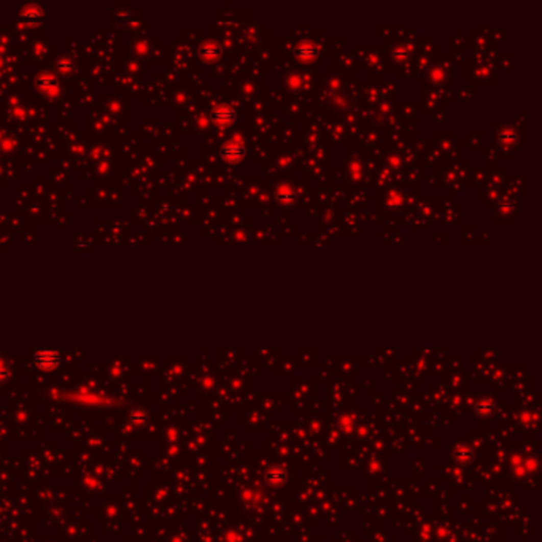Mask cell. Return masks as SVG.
Listing matches in <instances>:
<instances>
[{
    "mask_svg": "<svg viewBox=\"0 0 542 542\" xmlns=\"http://www.w3.org/2000/svg\"><path fill=\"white\" fill-rule=\"evenodd\" d=\"M34 363L41 371H54L61 363V355L56 350L51 349H41L37 350L34 355Z\"/></svg>",
    "mask_w": 542,
    "mask_h": 542,
    "instance_id": "obj_1",
    "label": "cell"
},
{
    "mask_svg": "<svg viewBox=\"0 0 542 542\" xmlns=\"http://www.w3.org/2000/svg\"><path fill=\"white\" fill-rule=\"evenodd\" d=\"M243 156H245V146L240 140H237V138H234V140L225 143L223 148H221V158L231 164L240 162Z\"/></svg>",
    "mask_w": 542,
    "mask_h": 542,
    "instance_id": "obj_2",
    "label": "cell"
},
{
    "mask_svg": "<svg viewBox=\"0 0 542 542\" xmlns=\"http://www.w3.org/2000/svg\"><path fill=\"white\" fill-rule=\"evenodd\" d=\"M212 121L219 128H226V126H229V124H232L235 121V112L228 105H221V107L213 110Z\"/></svg>",
    "mask_w": 542,
    "mask_h": 542,
    "instance_id": "obj_3",
    "label": "cell"
},
{
    "mask_svg": "<svg viewBox=\"0 0 542 542\" xmlns=\"http://www.w3.org/2000/svg\"><path fill=\"white\" fill-rule=\"evenodd\" d=\"M266 480L270 486H275V488H280L286 483V469L283 466H272L267 474H266Z\"/></svg>",
    "mask_w": 542,
    "mask_h": 542,
    "instance_id": "obj_4",
    "label": "cell"
},
{
    "mask_svg": "<svg viewBox=\"0 0 542 542\" xmlns=\"http://www.w3.org/2000/svg\"><path fill=\"white\" fill-rule=\"evenodd\" d=\"M294 54H296V58H298L299 61L309 62V61H312V59L316 56V48H315L312 43H302V45H299V46L296 48Z\"/></svg>",
    "mask_w": 542,
    "mask_h": 542,
    "instance_id": "obj_5",
    "label": "cell"
},
{
    "mask_svg": "<svg viewBox=\"0 0 542 542\" xmlns=\"http://www.w3.org/2000/svg\"><path fill=\"white\" fill-rule=\"evenodd\" d=\"M128 420H129V423L131 425H134V426H143L146 422H148V413L145 412V410H134L129 416H128Z\"/></svg>",
    "mask_w": 542,
    "mask_h": 542,
    "instance_id": "obj_6",
    "label": "cell"
},
{
    "mask_svg": "<svg viewBox=\"0 0 542 542\" xmlns=\"http://www.w3.org/2000/svg\"><path fill=\"white\" fill-rule=\"evenodd\" d=\"M277 199H279L283 205H291V204L294 202L296 196H294V192L291 191L289 188H285V189L280 188L279 192H277Z\"/></svg>",
    "mask_w": 542,
    "mask_h": 542,
    "instance_id": "obj_7",
    "label": "cell"
},
{
    "mask_svg": "<svg viewBox=\"0 0 542 542\" xmlns=\"http://www.w3.org/2000/svg\"><path fill=\"white\" fill-rule=\"evenodd\" d=\"M455 458H456V460L460 461V463L466 464V463H469V461L472 460V452H471V449H467V447H460V449L455 452Z\"/></svg>",
    "mask_w": 542,
    "mask_h": 542,
    "instance_id": "obj_8",
    "label": "cell"
},
{
    "mask_svg": "<svg viewBox=\"0 0 542 542\" xmlns=\"http://www.w3.org/2000/svg\"><path fill=\"white\" fill-rule=\"evenodd\" d=\"M22 16H24V19L26 21H31V19H41V10H38L37 7H31V8H27L24 13H22Z\"/></svg>",
    "mask_w": 542,
    "mask_h": 542,
    "instance_id": "obj_9",
    "label": "cell"
},
{
    "mask_svg": "<svg viewBox=\"0 0 542 542\" xmlns=\"http://www.w3.org/2000/svg\"><path fill=\"white\" fill-rule=\"evenodd\" d=\"M218 54H219V51H218V46H216V45L208 43V45H205V46L202 48V56H204V58L210 59V58H216Z\"/></svg>",
    "mask_w": 542,
    "mask_h": 542,
    "instance_id": "obj_10",
    "label": "cell"
},
{
    "mask_svg": "<svg viewBox=\"0 0 542 542\" xmlns=\"http://www.w3.org/2000/svg\"><path fill=\"white\" fill-rule=\"evenodd\" d=\"M8 375H10V369L7 366V363L0 359V383H4L8 379Z\"/></svg>",
    "mask_w": 542,
    "mask_h": 542,
    "instance_id": "obj_11",
    "label": "cell"
}]
</instances>
